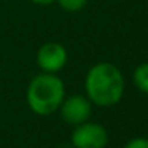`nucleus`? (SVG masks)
<instances>
[{
	"instance_id": "nucleus-7",
	"label": "nucleus",
	"mask_w": 148,
	"mask_h": 148,
	"mask_svg": "<svg viewBox=\"0 0 148 148\" xmlns=\"http://www.w3.org/2000/svg\"><path fill=\"white\" fill-rule=\"evenodd\" d=\"M61 8L67 11H78L81 8H84V5L88 3V0H58Z\"/></svg>"
},
{
	"instance_id": "nucleus-5",
	"label": "nucleus",
	"mask_w": 148,
	"mask_h": 148,
	"mask_svg": "<svg viewBox=\"0 0 148 148\" xmlns=\"http://www.w3.org/2000/svg\"><path fill=\"white\" fill-rule=\"evenodd\" d=\"M67 62V51L59 43H46L37 53V64L46 73H56L64 69Z\"/></svg>"
},
{
	"instance_id": "nucleus-8",
	"label": "nucleus",
	"mask_w": 148,
	"mask_h": 148,
	"mask_svg": "<svg viewBox=\"0 0 148 148\" xmlns=\"http://www.w3.org/2000/svg\"><path fill=\"white\" fill-rule=\"evenodd\" d=\"M123 148H148V138L145 137H135L129 140Z\"/></svg>"
},
{
	"instance_id": "nucleus-4",
	"label": "nucleus",
	"mask_w": 148,
	"mask_h": 148,
	"mask_svg": "<svg viewBox=\"0 0 148 148\" xmlns=\"http://www.w3.org/2000/svg\"><path fill=\"white\" fill-rule=\"evenodd\" d=\"M61 116L65 123L78 126L84 123L91 115V102L83 96H70L62 100L61 103Z\"/></svg>"
},
{
	"instance_id": "nucleus-6",
	"label": "nucleus",
	"mask_w": 148,
	"mask_h": 148,
	"mask_svg": "<svg viewBox=\"0 0 148 148\" xmlns=\"http://www.w3.org/2000/svg\"><path fill=\"white\" fill-rule=\"evenodd\" d=\"M134 83L142 92L148 94V62L140 64L134 70Z\"/></svg>"
},
{
	"instance_id": "nucleus-3",
	"label": "nucleus",
	"mask_w": 148,
	"mask_h": 148,
	"mask_svg": "<svg viewBox=\"0 0 148 148\" xmlns=\"http://www.w3.org/2000/svg\"><path fill=\"white\" fill-rule=\"evenodd\" d=\"M108 134L99 123H81L72 132V145L75 148H105Z\"/></svg>"
},
{
	"instance_id": "nucleus-1",
	"label": "nucleus",
	"mask_w": 148,
	"mask_h": 148,
	"mask_svg": "<svg viewBox=\"0 0 148 148\" xmlns=\"http://www.w3.org/2000/svg\"><path fill=\"white\" fill-rule=\"evenodd\" d=\"M86 92L89 100L99 107L118 103L124 92V78L119 69L108 62H100L89 69L86 75Z\"/></svg>"
},
{
	"instance_id": "nucleus-9",
	"label": "nucleus",
	"mask_w": 148,
	"mask_h": 148,
	"mask_svg": "<svg viewBox=\"0 0 148 148\" xmlns=\"http://www.w3.org/2000/svg\"><path fill=\"white\" fill-rule=\"evenodd\" d=\"M34 3H38V5H49V3H53L54 0H32Z\"/></svg>"
},
{
	"instance_id": "nucleus-2",
	"label": "nucleus",
	"mask_w": 148,
	"mask_h": 148,
	"mask_svg": "<svg viewBox=\"0 0 148 148\" xmlns=\"http://www.w3.org/2000/svg\"><path fill=\"white\" fill-rule=\"evenodd\" d=\"M65 91L64 83L54 73L37 75L27 88V103L37 115H51L61 107Z\"/></svg>"
}]
</instances>
